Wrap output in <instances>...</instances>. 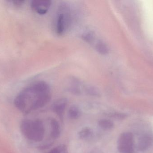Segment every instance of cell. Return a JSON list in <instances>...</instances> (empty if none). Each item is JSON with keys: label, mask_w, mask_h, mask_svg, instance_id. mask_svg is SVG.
Returning <instances> with one entry per match:
<instances>
[{"label": "cell", "mask_w": 153, "mask_h": 153, "mask_svg": "<svg viewBox=\"0 0 153 153\" xmlns=\"http://www.w3.org/2000/svg\"><path fill=\"white\" fill-rule=\"evenodd\" d=\"M52 1L49 0H35L30 3L32 10L40 15L45 14L50 9Z\"/></svg>", "instance_id": "obj_3"}, {"label": "cell", "mask_w": 153, "mask_h": 153, "mask_svg": "<svg viewBox=\"0 0 153 153\" xmlns=\"http://www.w3.org/2000/svg\"><path fill=\"white\" fill-rule=\"evenodd\" d=\"M49 90L48 84L46 82H36L17 95L14 100L15 106L22 112H27L45 101L48 98Z\"/></svg>", "instance_id": "obj_1"}, {"label": "cell", "mask_w": 153, "mask_h": 153, "mask_svg": "<svg viewBox=\"0 0 153 153\" xmlns=\"http://www.w3.org/2000/svg\"><path fill=\"white\" fill-rule=\"evenodd\" d=\"M25 1H12L13 3L16 6H22V4H24Z\"/></svg>", "instance_id": "obj_8"}, {"label": "cell", "mask_w": 153, "mask_h": 153, "mask_svg": "<svg viewBox=\"0 0 153 153\" xmlns=\"http://www.w3.org/2000/svg\"><path fill=\"white\" fill-rule=\"evenodd\" d=\"M72 22V16L69 5L62 3L59 6L55 21L56 33L62 36L69 29Z\"/></svg>", "instance_id": "obj_2"}, {"label": "cell", "mask_w": 153, "mask_h": 153, "mask_svg": "<svg viewBox=\"0 0 153 153\" xmlns=\"http://www.w3.org/2000/svg\"><path fill=\"white\" fill-rule=\"evenodd\" d=\"M153 138L149 135H145L140 138L138 143V149L144 151L148 149L153 143Z\"/></svg>", "instance_id": "obj_5"}, {"label": "cell", "mask_w": 153, "mask_h": 153, "mask_svg": "<svg viewBox=\"0 0 153 153\" xmlns=\"http://www.w3.org/2000/svg\"><path fill=\"white\" fill-rule=\"evenodd\" d=\"M95 50L98 53L102 55H106L108 54L109 49L107 44L101 40L97 39L94 44Z\"/></svg>", "instance_id": "obj_6"}, {"label": "cell", "mask_w": 153, "mask_h": 153, "mask_svg": "<svg viewBox=\"0 0 153 153\" xmlns=\"http://www.w3.org/2000/svg\"><path fill=\"white\" fill-rule=\"evenodd\" d=\"M82 38L86 43L91 45H94L97 39L95 33L91 31H88L84 33L82 35Z\"/></svg>", "instance_id": "obj_7"}, {"label": "cell", "mask_w": 153, "mask_h": 153, "mask_svg": "<svg viewBox=\"0 0 153 153\" xmlns=\"http://www.w3.org/2000/svg\"><path fill=\"white\" fill-rule=\"evenodd\" d=\"M120 150L123 153H134L133 137L132 134L127 133L124 134L120 140Z\"/></svg>", "instance_id": "obj_4"}]
</instances>
